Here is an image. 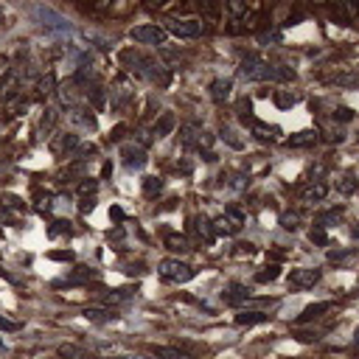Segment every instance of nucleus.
Here are the masks:
<instances>
[{"instance_id":"27","label":"nucleus","mask_w":359,"mask_h":359,"mask_svg":"<svg viewBox=\"0 0 359 359\" xmlns=\"http://www.w3.org/2000/svg\"><path fill=\"white\" fill-rule=\"evenodd\" d=\"M208 225H210V222H205V219H202V222H197V231H199V233L205 236V242L210 244V242H213V231H210Z\"/></svg>"},{"instance_id":"4","label":"nucleus","mask_w":359,"mask_h":359,"mask_svg":"<svg viewBox=\"0 0 359 359\" xmlns=\"http://www.w3.org/2000/svg\"><path fill=\"white\" fill-rule=\"evenodd\" d=\"M242 225H244V213L236 210V208H228L222 217L213 222V231H217V233H225V236H233V233L242 231Z\"/></svg>"},{"instance_id":"8","label":"nucleus","mask_w":359,"mask_h":359,"mask_svg":"<svg viewBox=\"0 0 359 359\" xmlns=\"http://www.w3.org/2000/svg\"><path fill=\"white\" fill-rule=\"evenodd\" d=\"M334 309V301H320V303H309L301 315H298V323H312V320H317V317H323L326 312H331Z\"/></svg>"},{"instance_id":"26","label":"nucleus","mask_w":359,"mask_h":359,"mask_svg":"<svg viewBox=\"0 0 359 359\" xmlns=\"http://www.w3.org/2000/svg\"><path fill=\"white\" fill-rule=\"evenodd\" d=\"M163 188V183L158 180V177H147V183H143V191L147 194H155V191H160Z\"/></svg>"},{"instance_id":"24","label":"nucleus","mask_w":359,"mask_h":359,"mask_svg":"<svg viewBox=\"0 0 359 359\" xmlns=\"http://www.w3.org/2000/svg\"><path fill=\"white\" fill-rule=\"evenodd\" d=\"M222 137H225V140L231 143V147H233V149H242V147H244V143H242V140L236 137V132H233L231 126H225V129H222Z\"/></svg>"},{"instance_id":"18","label":"nucleus","mask_w":359,"mask_h":359,"mask_svg":"<svg viewBox=\"0 0 359 359\" xmlns=\"http://www.w3.org/2000/svg\"><path fill=\"white\" fill-rule=\"evenodd\" d=\"M315 140H317V132H298L286 143H290V147H306V143H315Z\"/></svg>"},{"instance_id":"31","label":"nucleus","mask_w":359,"mask_h":359,"mask_svg":"<svg viewBox=\"0 0 359 359\" xmlns=\"http://www.w3.org/2000/svg\"><path fill=\"white\" fill-rule=\"evenodd\" d=\"M351 256V250H340V253H328V258L331 261H342V258H348Z\"/></svg>"},{"instance_id":"15","label":"nucleus","mask_w":359,"mask_h":359,"mask_svg":"<svg viewBox=\"0 0 359 359\" xmlns=\"http://www.w3.org/2000/svg\"><path fill=\"white\" fill-rule=\"evenodd\" d=\"M155 356H160V359H194L191 353H185V351H180V348H172V345L155 348Z\"/></svg>"},{"instance_id":"22","label":"nucleus","mask_w":359,"mask_h":359,"mask_svg":"<svg viewBox=\"0 0 359 359\" xmlns=\"http://www.w3.org/2000/svg\"><path fill=\"white\" fill-rule=\"evenodd\" d=\"M337 191H340V194H353V191H356V180H353V177H342V180L337 183Z\"/></svg>"},{"instance_id":"16","label":"nucleus","mask_w":359,"mask_h":359,"mask_svg":"<svg viewBox=\"0 0 359 359\" xmlns=\"http://www.w3.org/2000/svg\"><path fill=\"white\" fill-rule=\"evenodd\" d=\"M172 129H174V115L172 112H163L160 121L155 124V135L158 137H166V135H172Z\"/></svg>"},{"instance_id":"29","label":"nucleus","mask_w":359,"mask_h":359,"mask_svg":"<svg viewBox=\"0 0 359 359\" xmlns=\"http://www.w3.org/2000/svg\"><path fill=\"white\" fill-rule=\"evenodd\" d=\"M334 118H340V121H351V118H353V110H348V107H337V110H334Z\"/></svg>"},{"instance_id":"33","label":"nucleus","mask_w":359,"mask_h":359,"mask_svg":"<svg viewBox=\"0 0 359 359\" xmlns=\"http://www.w3.org/2000/svg\"><path fill=\"white\" fill-rule=\"evenodd\" d=\"M96 188H99L96 183H82V185H79V191H82V194H93Z\"/></svg>"},{"instance_id":"20","label":"nucleus","mask_w":359,"mask_h":359,"mask_svg":"<svg viewBox=\"0 0 359 359\" xmlns=\"http://www.w3.org/2000/svg\"><path fill=\"white\" fill-rule=\"evenodd\" d=\"M166 247H169V250H180V253L191 250V247H188V239H185V236H169V239H166Z\"/></svg>"},{"instance_id":"11","label":"nucleus","mask_w":359,"mask_h":359,"mask_svg":"<svg viewBox=\"0 0 359 359\" xmlns=\"http://www.w3.org/2000/svg\"><path fill=\"white\" fill-rule=\"evenodd\" d=\"M253 135H256L258 140L269 143V140H278L281 129H278V126H272V124H264V121H253Z\"/></svg>"},{"instance_id":"17","label":"nucleus","mask_w":359,"mask_h":359,"mask_svg":"<svg viewBox=\"0 0 359 359\" xmlns=\"http://www.w3.org/2000/svg\"><path fill=\"white\" fill-rule=\"evenodd\" d=\"M278 278H281V267H278V264H269L267 269H261V272L256 275L258 283H272V281H278Z\"/></svg>"},{"instance_id":"36","label":"nucleus","mask_w":359,"mask_h":359,"mask_svg":"<svg viewBox=\"0 0 359 359\" xmlns=\"http://www.w3.org/2000/svg\"><path fill=\"white\" fill-rule=\"evenodd\" d=\"M121 359H147V356H121Z\"/></svg>"},{"instance_id":"14","label":"nucleus","mask_w":359,"mask_h":359,"mask_svg":"<svg viewBox=\"0 0 359 359\" xmlns=\"http://www.w3.org/2000/svg\"><path fill=\"white\" fill-rule=\"evenodd\" d=\"M269 315L264 312H239L236 315V326H256V323H267Z\"/></svg>"},{"instance_id":"23","label":"nucleus","mask_w":359,"mask_h":359,"mask_svg":"<svg viewBox=\"0 0 359 359\" xmlns=\"http://www.w3.org/2000/svg\"><path fill=\"white\" fill-rule=\"evenodd\" d=\"M309 239H312V244H328V233H326V228H320V225L309 233Z\"/></svg>"},{"instance_id":"28","label":"nucleus","mask_w":359,"mask_h":359,"mask_svg":"<svg viewBox=\"0 0 359 359\" xmlns=\"http://www.w3.org/2000/svg\"><path fill=\"white\" fill-rule=\"evenodd\" d=\"M107 301H110V303H121V301H129V292H126V290H115V292H110V295H107Z\"/></svg>"},{"instance_id":"19","label":"nucleus","mask_w":359,"mask_h":359,"mask_svg":"<svg viewBox=\"0 0 359 359\" xmlns=\"http://www.w3.org/2000/svg\"><path fill=\"white\" fill-rule=\"evenodd\" d=\"M295 101H298V96H295L292 90H278V93H275V104H278L281 110H286V107H292Z\"/></svg>"},{"instance_id":"37","label":"nucleus","mask_w":359,"mask_h":359,"mask_svg":"<svg viewBox=\"0 0 359 359\" xmlns=\"http://www.w3.org/2000/svg\"><path fill=\"white\" fill-rule=\"evenodd\" d=\"M353 239H359V225H356V228H353Z\"/></svg>"},{"instance_id":"9","label":"nucleus","mask_w":359,"mask_h":359,"mask_svg":"<svg viewBox=\"0 0 359 359\" xmlns=\"http://www.w3.org/2000/svg\"><path fill=\"white\" fill-rule=\"evenodd\" d=\"M124 166L126 169H143L147 166V155L140 147H124Z\"/></svg>"},{"instance_id":"7","label":"nucleus","mask_w":359,"mask_h":359,"mask_svg":"<svg viewBox=\"0 0 359 359\" xmlns=\"http://www.w3.org/2000/svg\"><path fill=\"white\" fill-rule=\"evenodd\" d=\"M222 301L225 303H231V306H242V303H247L250 301V290L244 283H231L228 290L222 292Z\"/></svg>"},{"instance_id":"13","label":"nucleus","mask_w":359,"mask_h":359,"mask_svg":"<svg viewBox=\"0 0 359 359\" xmlns=\"http://www.w3.org/2000/svg\"><path fill=\"white\" fill-rule=\"evenodd\" d=\"M326 194H328V188H326L323 183H312V185L303 188L301 199H303V202H320V199H326Z\"/></svg>"},{"instance_id":"35","label":"nucleus","mask_w":359,"mask_h":359,"mask_svg":"<svg viewBox=\"0 0 359 359\" xmlns=\"http://www.w3.org/2000/svg\"><path fill=\"white\" fill-rule=\"evenodd\" d=\"M353 348H356V351H359V328H356V331H353Z\"/></svg>"},{"instance_id":"2","label":"nucleus","mask_w":359,"mask_h":359,"mask_svg":"<svg viewBox=\"0 0 359 359\" xmlns=\"http://www.w3.org/2000/svg\"><path fill=\"white\" fill-rule=\"evenodd\" d=\"M158 275H160L163 281H169V283H185V281H191V278L197 275V269L188 267V264L180 261V258H163V261L158 264Z\"/></svg>"},{"instance_id":"12","label":"nucleus","mask_w":359,"mask_h":359,"mask_svg":"<svg viewBox=\"0 0 359 359\" xmlns=\"http://www.w3.org/2000/svg\"><path fill=\"white\" fill-rule=\"evenodd\" d=\"M85 317H87L90 323H112L118 315H115L112 309H99V306H90V309H85Z\"/></svg>"},{"instance_id":"32","label":"nucleus","mask_w":359,"mask_h":359,"mask_svg":"<svg viewBox=\"0 0 359 359\" xmlns=\"http://www.w3.org/2000/svg\"><path fill=\"white\" fill-rule=\"evenodd\" d=\"M51 258L53 261H70V258H74V253H51Z\"/></svg>"},{"instance_id":"34","label":"nucleus","mask_w":359,"mask_h":359,"mask_svg":"<svg viewBox=\"0 0 359 359\" xmlns=\"http://www.w3.org/2000/svg\"><path fill=\"white\" fill-rule=\"evenodd\" d=\"M110 217H115V219H124V210H121V208H112V210H110Z\"/></svg>"},{"instance_id":"25","label":"nucleus","mask_w":359,"mask_h":359,"mask_svg":"<svg viewBox=\"0 0 359 359\" xmlns=\"http://www.w3.org/2000/svg\"><path fill=\"white\" fill-rule=\"evenodd\" d=\"M281 225H283L286 231H295V228H298V213H283V217H281Z\"/></svg>"},{"instance_id":"1","label":"nucleus","mask_w":359,"mask_h":359,"mask_svg":"<svg viewBox=\"0 0 359 359\" xmlns=\"http://www.w3.org/2000/svg\"><path fill=\"white\" fill-rule=\"evenodd\" d=\"M239 74H242L247 82H267V79H272V82H283V79L295 76V74H290V70H278V67L267 65V62H264V59H258V56H244V59H242V65H239Z\"/></svg>"},{"instance_id":"10","label":"nucleus","mask_w":359,"mask_h":359,"mask_svg":"<svg viewBox=\"0 0 359 359\" xmlns=\"http://www.w3.org/2000/svg\"><path fill=\"white\" fill-rule=\"evenodd\" d=\"M231 90H233V82H231V79H217V82H210V99L219 101V104L231 99Z\"/></svg>"},{"instance_id":"21","label":"nucleus","mask_w":359,"mask_h":359,"mask_svg":"<svg viewBox=\"0 0 359 359\" xmlns=\"http://www.w3.org/2000/svg\"><path fill=\"white\" fill-rule=\"evenodd\" d=\"M53 124H56V110L51 107V110H45V115H42V124H40V126H42V132H51V129H53Z\"/></svg>"},{"instance_id":"5","label":"nucleus","mask_w":359,"mask_h":359,"mask_svg":"<svg viewBox=\"0 0 359 359\" xmlns=\"http://www.w3.org/2000/svg\"><path fill=\"white\" fill-rule=\"evenodd\" d=\"M166 34L177 40H194L202 34V23L199 20H166Z\"/></svg>"},{"instance_id":"3","label":"nucleus","mask_w":359,"mask_h":359,"mask_svg":"<svg viewBox=\"0 0 359 359\" xmlns=\"http://www.w3.org/2000/svg\"><path fill=\"white\" fill-rule=\"evenodd\" d=\"M129 40L137 42V45H166L169 34L163 26H155V23H143V26H135L129 28Z\"/></svg>"},{"instance_id":"30","label":"nucleus","mask_w":359,"mask_h":359,"mask_svg":"<svg viewBox=\"0 0 359 359\" xmlns=\"http://www.w3.org/2000/svg\"><path fill=\"white\" fill-rule=\"evenodd\" d=\"M0 328H3V331H17V323H12V320H6V317H0Z\"/></svg>"},{"instance_id":"6","label":"nucleus","mask_w":359,"mask_h":359,"mask_svg":"<svg viewBox=\"0 0 359 359\" xmlns=\"http://www.w3.org/2000/svg\"><path fill=\"white\" fill-rule=\"evenodd\" d=\"M320 278H323L320 269H292L290 272V286L292 290H312Z\"/></svg>"}]
</instances>
